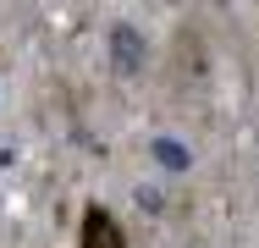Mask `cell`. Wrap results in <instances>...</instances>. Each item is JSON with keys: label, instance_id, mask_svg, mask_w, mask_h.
I'll return each mask as SVG.
<instances>
[{"label": "cell", "instance_id": "1", "mask_svg": "<svg viewBox=\"0 0 259 248\" xmlns=\"http://www.w3.org/2000/svg\"><path fill=\"white\" fill-rule=\"evenodd\" d=\"M110 66H116V77H138L144 72V33L138 28H127V22L110 28Z\"/></svg>", "mask_w": 259, "mask_h": 248}, {"label": "cell", "instance_id": "2", "mask_svg": "<svg viewBox=\"0 0 259 248\" xmlns=\"http://www.w3.org/2000/svg\"><path fill=\"white\" fill-rule=\"evenodd\" d=\"M83 248H127V237H121V226L110 221V210H89L83 215Z\"/></svg>", "mask_w": 259, "mask_h": 248}]
</instances>
